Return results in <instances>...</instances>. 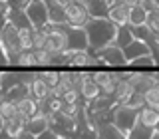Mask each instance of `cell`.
<instances>
[{"mask_svg": "<svg viewBox=\"0 0 159 139\" xmlns=\"http://www.w3.org/2000/svg\"><path fill=\"white\" fill-rule=\"evenodd\" d=\"M117 30H119V26H116L109 18H89V22L86 24L89 50L98 52V50L113 44L116 36H117Z\"/></svg>", "mask_w": 159, "mask_h": 139, "instance_id": "1", "label": "cell"}, {"mask_svg": "<svg viewBox=\"0 0 159 139\" xmlns=\"http://www.w3.org/2000/svg\"><path fill=\"white\" fill-rule=\"evenodd\" d=\"M113 123H116L125 135H129L131 129L139 123V109H133L129 105H117L113 109Z\"/></svg>", "mask_w": 159, "mask_h": 139, "instance_id": "2", "label": "cell"}, {"mask_svg": "<svg viewBox=\"0 0 159 139\" xmlns=\"http://www.w3.org/2000/svg\"><path fill=\"white\" fill-rule=\"evenodd\" d=\"M66 16H68V24L76 28H86V24L92 18L88 12V6L84 2H78V0H72V2L66 4Z\"/></svg>", "mask_w": 159, "mask_h": 139, "instance_id": "3", "label": "cell"}, {"mask_svg": "<svg viewBox=\"0 0 159 139\" xmlns=\"http://www.w3.org/2000/svg\"><path fill=\"white\" fill-rule=\"evenodd\" d=\"M26 14L30 18L34 30L44 28L46 24H50V14H48V4L46 0H32V4L26 8Z\"/></svg>", "mask_w": 159, "mask_h": 139, "instance_id": "4", "label": "cell"}, {"mask_svg": "<svg viewBox=\"0 0 159 139\" xmlns=\"http://www.w3.org/2000/svg\"><path fill=\"white\" fill-rule=\"evenodd\" d=\"M64 30H66V36H68V50H74V52L89 50L86 28H76V26H70V24H64Z\"/></svg>", "mask_w": 159, "mask_h": 139, "instance_id": "5", "label": "cell"}, {"mask_svg": "<svg viewBox=\"0 0 159 139\" xmlns=\"http://www.w3.org/2000/svg\"><path fill=\"white\" fill-rule=\"evenodd\" d=\"M96 54L102 58L103 66H129L125 54H123V48L116 46V44H109V46L98 50Z\"/></svg>", "mask_w": 159, "mask_h": 139, "instance_id": "6", "label": "cell"}, {"mask_svg": "<svg viewBox=\"0 0 159 139\" xmlns=\"http://www.w3.org/2000/svg\"><path fill=\"white\" fill-rule=\"evenodd\" d=\"M46 50H50L52 54H60V52H66L68 50V36H66L64 26H56L52 32H50Z\"/></svg>", "mask_w": 159, "mask_h": 139, "instance_id": "7", "label": "cell"}, {"mask_svg": "<svg viewBox=\"0 0 159 139\" xmlns=\"http://www.w3.org/2000/svg\"><path fill=\"white\" fill-rule=\"evenodd\" d=\"M96 137L98 139H127V135L113 121L96 123Z\"/></svg>", "mask_w": 159, "mask_h": 139, "instance_id": "8", "label": "cell"}, {"mask_svg": "<svg viewBox=\"0 0 159 139\" xmlns=\"http://www.w3.org/2000/svg\"><path fill=\"white\" fill-rule=\"evenodd\" d=\"M48 4V14H50V24L54 26H64L68 24V16H66V6L58 0H46Z\"/></svg>", "mask_w": 159, "mask_h": 139, "instance_id": "9", "label": "cell"}, {"mask_svg": "<svg viewBox=\"0 0 159 139\" xmlns=\"http://www.w3.org/2000/svg\"><path fill=\"white\" fill-rule=\"evenodd\" d=\"M52 127V119L48 115H44V113H36L34 117H30L26 121V131L34 133V135H42L44 131H48V129Z\"/></svg>", "mask_w": 159, "mask_h": 139, "instance_id": "10", "label": "cell"}, {"mask_svg": "<svg viewBox=\"0 0 159 139\" xmlns=\"http://www.w3.org/2000/svg\"><path fill=\"white\" fill-rule=\"evenodd\" d=\"M135 96V87L129 79H119L117 82V87H116V93H113V99L119 103V105H127L129 99Z\"/></svg>", "mask_w": 159, "mask_h": 139, "instance_id": "11", "label": "cell"}, {"mask_svg": "<svg viewBox=\"0 0 159 139\" xmlns=\"http://www.w3.org/2000/svg\"><path fill=\"white\" fill-rule=\"evenodd\" d=\"M123 54H125L127 62L131 64V62H135L137 58L149 56V54H153V52H151V48H149L145 42H141V40H133V42L129 44L127 48H123Z\"/></svg>", "mask_w": 159, "mask_h": 139, "instance_id": "12", "label": "cell"}, {"mask_svg": "<svg viewBox=\"0 0 159 139\" xmlns=\"http://www.w3.org/2000/svg\"><path fill=\"white\" fill-rule=\"evenodd\" d=\"M24 131H26V119H22V117L2 121V133H4V139H16L20 133H24Z\"/></svg>", "mask_w": 159, "mask_h": 139, "instance_id": "13", "label": "cell"}, {"mask_svg": "<svg viewBox=\"0 0 159 139\" xmlns=\"http://www.w3.org/2000/svg\"><path fill=\"white\" fill-rule=\"evenodd\" d=\"M18 113H20V117L22 119H28L30 117H34L36 113H40V101L36 97H32V96H28V97H24L22 101H18Z\"/></svg>", "mask_w": 159, "mask_h": 139, "instance_id": "14", "label": "cell"}, {"mask_svg": "<svg viewBox=\"0 0 159 139\" xmlns=\"http://www.w3.org/2000/svg\"><path fill=\"white\" fill-rule=\"evenodd\" d=\"M80 92H82V97L86 99L88 103H89V101H93V99H98V97L103 93V92H102V86H99V83H98L92 76H89L88 79H84L82 89H80ZM88 103H86V105H88Z\"/></svg>", "mask_w": 159, "mask_h": 139, "instance_id": "15", "label": "cell"}, {"mask_svg": "<svg viewBox=\"0 0 159 139\" xmlns=\"http://www.w3.org/2000/svg\"><path fill=\"white\" fill-rule=\"evenodd\" d=\"M107 18L111 20L116 26H129V18H131V8L127 6H111L109 8Z\"/></svg>", "mask_w": 159, "mask_h": 139, "instance_id": "16", "label": "cell"}, {"mask_svg": "<svg viewBox=\"0 0 159 139\" xmlns=\"http://www.w3.org/2000/svg\"><path fill=\"white\" fill-rule=\"evenodd\" d=\"M86 6L92 18H107L109 8H111V0H88Z\"/></svg>", "mask_w": 159, "mask_h": 139, "instance_id": "17", "label": "cell"}, {"mask_svg": "<svg viewBox=\"0 0 159 139\" xmlns=\"http://www.w3.org/2000/svg\"><path fill=\"white\" fill-rule=\"evenodd\" d=\"M50 92H52V86L44 79L42 76H40L36 82L30 86V96L32 97H36L38 101H42V99H48L50 97Z\"/></svg>", "mask_w": 159, "mask_h": 139, "instance_id": "18", "label": "cell"}, {"mask_svg": "<svg viewBox=\"0 0 159 139\" xmlns=\"http://www.w3.org/2000/svg\"><path fill=\"white\" fill-rule=\"evenodd\" d=\"M30 96V87L26 86V83H18V86H14L12 89H8L6 93H2V101H22L24 97Z\"/></svg>", "mask_w": 159, "mask_h": 139, "instance_id": "19", "label": "cell"}, {"mask_svg": "<svg viewBox=\"0 0 159 139\" xmlns=\"http://www.w3.org/2000/svg\"><path fill=\"white\" fill-rule=\"evenodd\" d=\"M139 123H143V125H147L151 129H157V125H159V109H153V107L145 105L141 111H139Z\"/></svg>", "mask_w": 159, "mask_h": 139, "instance_id": "20", "label": "cell"}, {"mask_svg": "<svg viewBox=\"0 0 159 139\" xmlns=\"http://www.w3.org/2000/svg\"><path fill=\"white\" fill-rule=\"evenodd\" d=\"M0 82H2V93H6L8 89H12L14 86L22 83V72H12V70H4L2 76H0Z\"/></svg>", "mask_w": 159, "mask_h": 139, "instance_id": "21", "label": "cell"}, {"mask_svg": "<svg viewBox=\"0 0 159 139\" xmlns=\"http://www.w3.org/2000/svg\"><path fill=\"white\" fill-rule=\"evenodd\" d=\"M133 40H137V38H135V34H133L131 26H119L117 36H116V42H113V44L119 46V48H127Z\"/></svg>", "mask_w": 159, "mask_h": 139, "instance_id": "22", "label": "cell"}, {"mask_svg": "<svg viewBox=\"0 0 159 139\" xmlns=\"http://www.w3.org/2000/svg\"><path fill=\"white\" fill-rule=\"evenodd\" d=\"M147 18H149V8H147V6L131 8V18H129V26H143V24H147Z\"/></svg>", "mask_w": 159, "mask_h": 139, "instance_id": "23", "label": "cell"}, {"mask_svg": "<svg viewBox=\"0 0 159 139\" xmlns=\"http://www.w3.org/2000/svg\"><path fill=\"white\" fill-rule=\"evenodd\" d=\"M153 133H155V129L143 125V123H137V125L131 129V133L127 135V139H151Z\"/></svg>", "mask_w": 159, "mask_h": 139, "instance_id": "24", "label": "cell"}, {"mask_svg": "<svg viewBox=\"0 0 159 139\" xmlns=\"http://www.w3.org/2000/svg\"><path fill=\"white\" fill-rule=\"evenodd\" d=\"M0 115H2V121H8V119L20 117V113H18V103H14V101H2Z\"/></svg>", "mask_w": 159, "mask_h": 139, "instance_id": "25", "label": "cell"}, {"mask_svg": "<svg viewBox=\"0 0 159 139\" xmlns=\"http://www.w3.org/2000/svg\"><path fill=\"white\" fill-rule=\"evenodd\" d=\"M20 46L22 50H34V28H20Z\"/></svg>", "mask_w": 159, "mask_h": 139, "instance_id": "26", "label": "cell"}, {"mask_svg": "<svg viewBox=\"0 0 159 139\" xmlns=\"http://www.w3.org/2000/svg\"><path fill=\"white\" fill-rule=\"evenodd\" d=\"M18 66L20 68H34V66H38L36 52H34V50H26V52H22V56H20V60H18Z\"/></svg>", "mask_w": 159, "mask_h": 139, "instance_id": "27", "label": "cell"}, {"mask_svg": "<svg viewBox=\"0 0 159 139\" xmlns=\"http://www.w3.org/2000/svg\"><path fill=\"white\" fill-rule=\"evenodd\" d=\"M48 36L50 32H46L44 28L34 30V50H44L48 46Z\"/></svg>", "mask_w": 159, "mask_h": 139, "instance_id": "28", "label": "cell"}, {"mask_svg": "<svg viewBox=\"0 0 159 139\" xmlns=\"http://www.w3.org/2000/svg\"><path fill=\"white\" fill-rule=\"evenodd\" d=\"M129 66H133V68H153V66H157V60L153 54H149V56H141V58H137L135 62H131Z\"/></svg>", "mask_w": 159, "mask_h": 139, "instance_id": "29", "label": "cell"}, {"mask_svg": "<svg viewBox=\"0 0 159 139\" xmlns=\"http://www.w3.org/2000/svg\"><path fill=\"white\" fill-rule=\"evenodd\" d=\"M36 52V60H38V66H52V56L54 54L50 50H34Z\"/></svg>", "mask_w": 159, "mask_h": 139, "instance_id": "30", "label": "cell"}, {"mask_svg": "<svg viewBox=\"0 0 159 139\" xmlns=\"http://www.w3.org/2000/svg\"><path fill=\"white\" fill-rule=\"evenodd\" d=\"M127 105H129V107H133V109H139V111H141V109L147 105V101H145V93H139V92H135V96L129 99V103H127Z\"/></svg>", "mask_w": 159, "mask_h": 139, "instance_id": "31", "label": "cell"}, {"mask_svg": "<svg viewBox=\"0 0 159 139\" xmlns=\"http://www.w3.org/2000/svg\"><path fill=\"white\" fill-rule=\"evenodd\" d=\"M40 76H42L50 86H58L60 83V72H54V70H48V72H40Z\"/></svg>", "mask_w": 159, "mask_h": 139, "instance_id": "32", "label": "cell"}, {"mask_svg": "<svg viewBox=\"0 0 159 139\" xmlns=\"http://www.w3.org/2000/svg\"><path fill=\"white\" fill-rule=\"evenodd\" d=\"M147 26L151 28V30H153L155 34H159V10H149Z\"/></svg>", "mask_w": 159, "mask_h": 139, "instance_id": "33", "label": "cell"}, {"mask_svg": "<svg viewBox=\"0 0 159 139\" xmlns=\"http://www.w3.org/2000/svg\"><path fill=\"white\" fill-rule=\"evenodd\" d=\"M80 97H82V92H80V89H76V87H72V89H68V92L64 93L62 99H64L66 103H78Z\"/></svg>", "mask_w": 159, "mask_h": 139, "instance_id": "34", "label": "cell"}, {"mask_svg": "<svg viewBox=\"0 0 159 139\" xmlns=\"http://www.w3.org/2000/svg\"><path fill=\"white\" fill-rule=\"evenodd\" d=\"M92 78L96 79L99 86H103L106 82L111 79V72H103V70H98V72H92Z\"/></svg>", "mask_w": 159, "mask_h": 139, "instance_id": "35", "label": "cell"}, {"mask_svg": "<svg viewBox=\"0 0 159 139\" xmlns=\"http://www.w3.org/2000/svg\"><path fill=\"white\" fill-rule=\"evenodd\" d=\"M48 107H50V111H52V113H60V111H62V107H64V99H60V97H48Z\"/></svg>", "mask_w": 159, "mask_h": 139, "instance_id": "36", "label": "cell"}, {"mask_svg": "<svg viewBox=\"0 0 159 139\" xmlns=\"http://www.w3.org/2000/svg\"><path fill=\"white\" fill-rule=\"evenodd\" d=\"M38 139H62V135H60L58 131H54V129L50 127L48 131H44L42 135H38Z\"/></svg>", "mask_w": 159, "mask_h": 139, "instance_id": "37", "label": "cell"}, {"mask_svg": "<svg viewBox=\"0 0 159 139\" xmlns=\"http://www.w3.org/2000/svg\"><path fill=\"white\" fill-rule=\"evenodd\" d=\"M30 4H32V0H12L10 6H12V8H20V10H26Z\"/></svg>", "mask_w": 159, "mask_h": 139, "instance_id": "38", "label": "cell"}, {"mask_svg": "<svg viewBox=\"0 0 159 139\" xmlns=\"http://www.w3.org/2000/svg\"><path fill=\"white\" fill-rule=\"evenodd\" d=\"M16 139H38V137L34 135V133H30V131H24V133H20Z\"/></svg>", "mask_w": 159, "mask_h": 139, "instance_id": "39", "label": "cell"}, {"mask_svg": "<svg viewBox=\"0 0 159 139\" xmlns=\"http://www.w3.org/2000/svg\"><path fill=\"white\" fill-rule=\"evenodd\" d=\"M149 10H159V0H149Z\"/></svg>", "mask_w": 159, "mask_h": 139, "instance_id": "40", "label": "cell"}, {"mask_svg": "<svg viewBox=\"0 0 159 139\" xmlns=\"http://www.w3.org/2000/svg\"><path fill=\"white\" fill-rule=\"evenodd\" d=\"M151 139H159V131H157V129H155V133H153V137Z\"/></svg>", "mask_w": 159, "mask_h": 139, "instance_id": "41", "label": "cell"}, {"mask_svg": "<svg viewBox=\"0 0 159 139\" xmlns=\"http://www.w3.org/2000/svg\"><path fill=\"white\" fill-rule=\"evenodd\" d=\"M62 139H74V137H70V135H62Z\"/></svg>", "mask_w": 159, "mask_h": 139, "instance_id": "42", "label": "cell"}]
</instances>
